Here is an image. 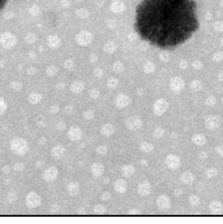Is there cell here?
<instances>
[{
    "label": "cell",
    "instance_id": "1",
    "mask_svg": "<svg viewBox=\"0 0 223 224\" xmlns=\"http://www.w3.org/2000/svg\"><path fill=\"white\" fill-rule=\"evenodd\" d=\"M198 26L194 0H142L136 9V32L162 49L185 43Z\"/></svg>",
    "mask_w": 223,
    "mask_h": 224
},
{
    "label": "cell",
    "instance_id": "2",
    "mask_svg": "<svg viewBox=\"0 0 223 224\" xmlns=\"http://www.w3.org/2000/svg\"><path fill=\"white\" fill-rule=\"evenodd\" d=\"M10 148L14 154L24 156L29 150L28 141L22 137H15L10 142Z\"/></svg>",
    "mask_w": 223,
    "mask_h": 224
},
{
    "label": "cell",
    "instance_id": "3",
    "mask_svg": "<svg viewBox=\"0 0 223 224\" xmlns=\"http://www.w3.org/2000/svg\"><path fill=\"white\" fill-rule=\"evenodd\" d=\"M25 203L29 209H33L42 204V197L35 192H31L26 197Z\"/></svg>",
    "mask_w": 223,
    "mask_h": 224
},
{
    "label": "cell",
    "instance_id": "4",
    "mask_svg": "<svg viewBox=\"0 0 223 224\" xmlns=\"http://www.w3.org/2000/svg\"><path fill=\"white\" fill-rule=\"evenodd\" d=\"M156 204L158 210L163 212H168L172 207L170 198L166 194H162L158 196Z\"/></svg>",
    "mask_w": 223,
    "mask_h": 224
},
{
    "label": "cell",
    "instance_id": "5",
    "mask_svg": "<svg viewBox=\"0 0 223 224\" xmlns=\"http://www.w3.org/2000/svg\"><path fill=\"white\" fill-rule=\"evenodd\" d=\"M222 120L220 116L209 115L205 120V126L207 129L214 130L218 128L221 125Z\"/></svg>",
    "mask_w": 223,
    "mask_h": 224
},
{
    "label": "cell",
    "instance_id": "6",
    "mask_svg": "<svg viewBox=\"0 0 223 224\" xmlns=\"http://www.w3.org/2000/svg\"><path fill=\"white\" fill-rule=\"evenodd\" d=\"M165 163L168 169L175 171L178 169L181 166V159L179 156L175 154H169L166 156Z\"/></svg>",
    "mask_w": 223,
    "mask_h": 224
},
{
    "label": "cell",
    "instance_id": "7",
    "mask_svg": "<svg viewBox=\"0 0 223 224\" xmlns=\"http://www.w3.org/2000/svg\"><path fill=\"white\" fill-rule=\"evenodd\" d=\"M59 171L58 168L55 166H51L45 170L43 177L45 181L50 182L54 181L58 178Z\"/></svg>",
    "mask_w": 223,
    "mask_h": 224
},
{
    "label": "cell",
    "instance_id": "8",
    "mask_svg": "<svg viewBox=\"0 0 223 224\" xmlns=\"http://www.w3.org/2000/svg\"><path fill=\"white\" fill-rule=\"evenodd\" d=\"M127 128L133 132H135L140 129L142 126L141 119L137 117H133L128 119L126 122Z\"/></svg>",
    "mask_w": 223,
    "mask_h": 224
},
{
    "label": "cell",
    "instance_id": "9",
    "mask_svg": "<svg viewBox=\"0 0 223 224\" xmlns=\"http://www.w3.org/2000/svg\"><path fill=\"white\" fill-rule=\"evenodd\" d=\"M209 210L213 215H221L223 213V204L220 201L213 200L209 204Z\"/></svg>",
    "mask_w": 223,
    "mask_h": 224
},
{
    "label": "cell",
    "instance_id": "10",
    "mask_svg": "<svg viewBox=\"0 0 223 224\" xmlns=\"http://www.w3.org/2000/svg\"><path fill=\"white\" fill-rule=\"evenodd\" d=\"M168 107V103L166 100L161 99L157 101L154 105V111L157 115L161 116L166 111Z\"/></svg>",
    "mask_w": 223,
    "mask_h": 224
},
{
    "label": "cell",
    "instance_id": "11",
    "mask_svg": "<svg viewBox=\"0 0 223 224\" xmlns=\"http://www.w3.org/2000/svg\"><path fill=\"white\" fill-rule=\"evenodd\" d=\"M82 137V129L78 126H72L68 132V137L72 141H78Z\"/></svg>",
    "mask_w": 223,
    "mask_h": 224
},
{
    "label": "cell",
    "instance_id": "12",
    "mask_svg": "<svg viewBox=\"0 0 223 224\" xmlns=\"http://www.w3.org/2000/svg\"><path fill=\"white\" fill-rule=\"evenodd\" d=\"M128 185L126 180L123 178H119L114 183V189L116 193L123 194L127 192Z\"/></svg>",
    "mask_w": 223,
    "mask_h": 224
},
{
    "label": "cell",
    "instance_id": "13",
    "mask_svg": "<svg viewBox=\"0 0 223 224\" xmlns=\"http://www.w3.org/2000/svg\"><path fill=\"white\" fill-rule=\"evenodd\" d=\"M152 192V185L149 181H144L138 186V193L140 196L149 195Z\"/></svg>",
    "mask_w": 223,
    "mask_h": 224
},
{
    "label": "cell",
    "instance_id": "14",
    "mask_svg": "<svg viewBox=\"0 0 223 224\" xmlns=\"http://www.w3.org/2000/svg\"><path fill=\"white\" fill-rule=\"evenodd\" d=\"M91 171L94 177L99 178L104 174V167L101 163L95 162L91 166Z\"/></svg>",
    "mask_w": 223,
    "mask_h": 224
},
{
    "label": "cell",
    "instance_id": "15",
    "mask_svg": "<svg viewBox=\"0 0 223 224\" xmlns=\"http://www.w3.org/2000/svg\"><path fill=\"white\" fill-rule=\"evenodd\" d=\"M181 181L183 184L190 185L193 183L196 179L195 175L190 171H185L181 174L180 177Z\"/></svg>",
    "mask_w": 223,
    "mask_h": 224
},
{
    "label": "cell",
    "instance_id": "16",
    "mask_svg": "<svg viewBox=\"0 0 223 224\" xmlns=\"http://www.w3.org/2000/svg\"><path fill=\"white\" fill-rule=\"evenodd\" d=\"M185 86L183 80L179 77L173 78L170 81V87L173 92H178L182 90Z\"/></svg>",
    "mask_w": 223,
    "mask_h": 224
},
{
    "label": "cell",
    "instance_id": "17",
    "mask_svg": "<svg viewBox=\"0 0 223 224\" xmlns=\"http://www.w3.org/2000/svg\"><path fill=\"white\" fill-rule=\"evenodd\" d=\"M192 143L198 147H203L206 144L207 142V137L203 134H194L191 139Z\"/></svg>",
    "mask_w": 223,
    "mask_h": 224
},
{
    "label": "cell",
    "instance_id": "18",
    "mask_svg": "<svg viewBox=\"0 0 223 224\" xmlns=\"http://www.w3.org/2000/svg\"><path fill=\"white\" fill-rule=\"evenodd\" d=\"M65 148L61 144H58L53 147L51 150V154L55 159H59L65 154Z\"/></svg>",
    "mask_w": 223,
    "mask_h": 224
},
{
    "label": "cell",
    "instance_id": "19",
    "mask_svg": "<svg viewBox=\"0 0 223 224\" xmlns=\"http://www.w3.org/2000/svg\"><path fill=\"white\" fill-rule=\"evenodd\" d=\"M80 186L79 183L77 182H72L69 183L67 186V192L69 193V195L71 196H74L77 195L79 191H80Z\"/></svg>",
    "mask_w": 223,
    "mask_h": 224
},
{
    "label": "cell",
    "instance_id": "20",
    "mask_svg": "<svg viewBox=\"0 0 223 224\" xmlns=\"http://www.w3.org/2000/svg\"><path fill=\"white\" fill-rule=\"evenodd\" d=\"M122 173L124 177L129 178L135 173V168L131 164H125L122 167Z\"/></svg>",
    "mask_w": 223,
    "mask_h": 224
},
{
    "label": "cell",
    "instance_id": "21",
    "mask_svg": "<svg viewBox=\"0 0 223 224\" xmlns=\"http://www.w3.org/2000/svg\"><path fill=\"white\" fill-rule=\"evenodd\" d=\"M115 133V128L110 124H107L104 125L103 128H101V133L102 135H103L106 137H110L114 135Z\"/></svg>",
    "mask_w": 223,
    "mask_h": 224
},
{
    "label": "cell",
    "instance_id": "22",
    "mask_svg": "<svg viewBox=\"0 0 223 224\" xmlns=\"http://www.w3.org/2000/svg\"><path fill=\"white\" fill-rule=\"evenodd\" d=\"M139 148L140 150L143 153H149L154 150L155 147L153 144L148 142H142L140 144Z\"/></svg>",
    "mask_w": 223,
    "mask_h": 224
},
{
    "label": "cell",
    "instance_id": "23",
    "mask_svg": "<svg viewBox=\"0 0 223 224\" xmlns=\"http://www.w3.org/2000/svg\"><path fill=\"white\" fill-rule=\"evenodd\" d=\"M130 103V99L127 96L122 95L118 97L117 99V104L120 107H124L127 106Z\"/></svg>",
    "mask_w": 223,
    "mask_h": 224
},
{
    "label": "cell",
    "instance_id": "24",
    "mask_svg": "<svg viewBox=\"0 0 223 224\" xmlns=\"http://www.w3.org/2000/svg\"><path fill=\"white\" fill-rule=\"evenodd\" d=\"M93 212L97 215H103L107 212V208L102 204H96L93 207Z\"/></svg>",
    "mask_w": 223,
    "mask_h": 224
},
{
    "label": "cell",
    "instance_id": "25",
    "mask_svg": "<svg viewBox=\"0 0 223 224\" xmlns=\"http://www.w3.org/2000/svg\"><path fill=\"white\" fill-rule=\"evenodd\" d=\"M188 203H189L192 207H197L200 203V199L199 196L193 193L191 194V195H190V196L188 197Z\"/></svg>",
    "mask_w": 223,
    "mask_h": 224
},
{
    "label": "cell",
    "instance_id": "26",
    "mask_svg": "<svg viewBox=\"0 0 223 224\" xmlns=\"http://www.w3.org/2000/svg\"><path fill=\"white\" fill-rule=\"evenodd\" d=\"M202 86L203 85L202 82L198 80H194L193 81H192L190 84L191 89L194 92H199L200 90H202Z\"/></svg>",
    "mask_w": 223,
    "mask_h": 224
},
{
    "label": "cell",
    "instance_id": "27",
    "mask_svg": "<svg viewBox=\"0 0 223 224\" xmlns=\"http://www.w3.org/2000/svg\"><path fill=\"white\" fill-rule=\"evenodd\" d=\"M218 174V171L217 168L211 167L208 168L206 172V177L208 178H213L216 177Z\"/></svg>",
    "mask_w": 223,
    "mask_h": 224
},
{
    "label": "cell",
    "instance_id": "28",
    "mask_svg": "<svg viewBox=\"0 0 223 224\" xmlns=\"http://www.w3.org/2000/svg\"><path fill=\"white\" fill-rule=\"evenodd\" d=\"M7 201L9 203H14V201H16L18 199V194L16 192L14 191H11L7 193Z\"/></svg>",
    "mask_w": 223,
    "mask_h": 224
},
{
    "label": "cell",
    "instance_id": "29",
    "mask_svg": "<svg viewBox=\"0 0 223 224\" xmlns=\"http://www.w3.org/2000/svg\"><path fill=\"white\" fill-rule=\"evenodd\" d=\"M165 133V130L162 128H157L153 131V136L156 139H159L164 136Z\"/></svg>",
    "mask_w": 223,
    "mask_h": 224
},
{
    "label": "cell",
    "instance_id": "30",
    "mask_svg": "<svg viewBox=\"0 0 223 224\" xmlns=\"http://www.w3.org/2000/svg\"><path fill=\"white\" fill-rule=\"evenodd\" d=\"M71 89L74 93L78 94V93H80L81 92L83 91V89H84V86H83V84H82L81 83H74V84L72 85Z\"/></svg>",
    "mask_w": 223,
    "mask_h": 224
},
{
    "label": "cell",
    "instance_id": "31",
    "mask_svg": "<svg viewBox=\"0 0 223 224\" xmlns=\"http://www.w3.org/2000/svg\"><path fill=\"white\" fill-rule=\"evenodd\" d=\"M26 168V165L22 162H17L14 164L13 170L17 172H20L24 171Z\"/></svg>",
    "mask_w": 223,
    "mask_h": 224
},
{
    "label": "cell",
    "instance_id": "32",
    "mask_svg": "<svg viewBox=\"0 0 223 224\" xmlns=\"http://www.w3.org/2000/svg\"><path fill=\"white\" fill-rule=\"evenodd\" d=\"M96 152L100 156H104L107 154L108 148L104 145H100L96 148Z\"/></svg>",
    "mask_w": 223,
    "mask_h": 224
},
{
    "label": "cell",
    "instance_id": "33",
    "mask_svg": "<svg viewBox=\"0 0 223 224\" xmlns=\"http://www.w3.org/2000/svg\"><path fill=\"white\" fill-rule=\"evenodd\" d=\"M217 103V99L215 98L214 96H209L208 98H207L205 103L207 106L209 107H213Z\"/></svg>",
    "mask_w": 223,
    "mask_h": 224
},
{
    "label": "cell",
    "instance_id": "34",
    "mask_svg": "<svg viewBox=\"0 0 223 224\" xmlns=\"http://www.w3.org/2000/svg\"><path fill=\"white\" fill-rule=\"evenodd\" d=\"M112 197V194L109 192H104L101 195V199L103 201H110Z\"/></svg>",
    "mask_w": 223,
    "mask_h": 224
},
{
    "label": "cell",
    "instance_id": "35",
    "mask_svg": "<svg viewBox=\"0 0 223 224\" xmlns=\"http://www.w3.org/2000/svg\"><path fill=\"white\" fill-rule=\"evenodd\" d=\"M140 214H141L140 211L137 208L130 209V210H128L127 212V214L131 215V216H137V215H140Z\"/></svg>",
    "mask_w": 223,
    "mask_h": 224
},
{
    "label": "cell",
    "instance_id": "36",
    "mask_svg": "<svg viewBox=\"0 0 223 224\" xmlns=\"http://www.w3.org/2000/svg\"><path fill=\"white\" fill-rule=\"evenodd\" d=\"M84 118L86 119V120H92V119L94 117V113L91 110H88L84 113Z\"/></svg>",
    "mask_w": 223,
    "mask_h": 224
},
{
    "label": "cell",
    "instance_id": "37",
    "mask_svg": "<svg viewBox=\"0 0 223 224\" xmlns=\"http://www.w3.org/2000/svg\"><path fill=\"white\" fill-rule=\"evenodd\" d=\"M215 152L219 156H223V144L221 145H218V146L216 147L215 148Z\"/></svg>",
    "mask_w": 223,
    "mask_h": 224
},
{
    "label": "cell",
    "instance_id": "38",
    "mask_svg": "<svg viewBox=\"0 0 223 224\" xmlns=\"http://www.w3.org/2000/svg\"><path fill=\"white\" fill-rule=\"evenodd\" d=\"M59 207L58 204H53L51 205L50 210L52 213H56V212H57L59 210Z\"/></svg>",
    "mask_w": 223,
    "mask_h": 224
},
{
    "label": "cell",
    "instance_id": "39",
    "mask_svg": "<svg viewBox=\"0 0 223 224\" xmlns=\"http://www.w3.org/2000/svg\"><path fill=\"white\" fill-rule=\"evenodd\" d=\"M2 171L3 174H8L11 172V167L8 165H5L2 167Z\"/></svg>",
    "mask_w": 223,
    "mask_h": 224
},
{
    "label": "cell",
    "instance_id": "40",
    "mask_svg": "<svg viewBox=\"0 0 223 224\" xmlns=\"http://www.w3.org/2000/svg\"><path fill=\"white\" fill-rule=\"evenodd\" d=\"M192 65H193L194 68L196 70H200L203 68V64L199 61H195L194 63H193Z\"/></svg>",
    "mask_w": 223,
    "mask_h": 224
},
{
    "label": "cell",
    "instance_id": "41",
    "mask_svg": "<svg viewBox=\"0 0 223 224\" xmlns=\"http://www.w3.org/2000/svg\"><path fill=\"white\" fill-rule=\"evenodd\" d=\"M207 157H208V154L206 152V151H200L199 152L198 154V158L200 159H206L207 158Z\"/></svg>",
    "mask_w": 223,
    "mask_h": 224
},
{
    "label": "cell",
    "instance_id": "42",
    "mask_svg": "<svg viewBox=\"0 0 223 224\" xmlns=\"http://www.w3.org/2000/svg\"><path fill=\"white\" fill-rule=\"evenodd\" d=\"M183 194V191L181 188H176L173 192V195L176 197H180Z\"/></svg>",
    "mask_w": 223,
    "mask_h": 224
},
{
    "label": "cell",
    "instance_id": "43",
    "mask_svg": "<svg viewBox=\"0 0 223 224\" xmlns=\"http://www.w3.org/2000/svg\"><path fill=\"white\" fill-rule=\"evenodd\" d=\"M117 85H118V81L115 79H112L108 82V86L111 88H114Z\"/></svg>",
    "mask_w": 223,
    "mask_h": 224
},
{
    "label": "cell",
    "instance_id": "44",
    "mask_svg": "<svg viewBox=\"0 0 223 224\" xmlns=\"http://www.w3.org/2000/svg\"><path fill=\"white\" fill-rule=\"evenodd\" d=\"M30 101L32 103H37L41 99V97L39 95H31V99Z\"/></svg>",
    "mask_w": 223,
    "mask_h": 224
},
{
    "label": "cell",
    "instance_id": "45",
    "mask_svg": "<svg viewBox=\"0 0 223 224\" xmlns=\"http://www.w3.org/2000/svg\"><path fill=\"white\" fill-rule=\"evenodd\" d=\"M47 143V139L44 136L41 137L38 141V143L40 145H44Z\"/></svg>",
    "mask_w": 223,
    "mask_h": 224
},
{
    "label": "cell",
    "instance_id": "46",
    "mask_svg": "<svg viewBox=\"0 0 223 224\" xmlns=\"http://www.w3.org/2000/svg\"><path fill=\"white\" fill-rule=\"evenodd\" d=\"M66 126L65 124L63 122H59V124L57 125V128L59 131H63L65 129Z\"/></svg>",
    "mask_w": 223,
    "mask_h": 224
},
{
    "label": "cell",
    "instance_id": "47",
    "mask_svg": "<svg viewBox=\"0 0 223 224\" xmlns=\"http://www.w3.org/2000/svg\"><path fill=\"white\" fill-rule=\"evenodd\" d=\"M215 28H216L217 30L219 31H222L223 30V23L222 22H218V23L215 24Z\"/></svg>",
    "mask_w": 223,
    "mask_h": 224
},
{
    "label": "cell",
    "instance_id": "48",
    "mask_svg": "<svg viewBox=\"0 0 223 224\" xmlns=\"http://www.w3.org/2000/svg\"><path fill=\"white\" fill-rule=\"evenodd\" d=\"M222 56H223V55L222 54V53H221V52H218V53H216L215 54L214 59H215V60L218 61V60H221V59L222 58Z\"/></svg>",
    "mask_w": 223,
    "mask_h": 224
},
{
    "label": "cell",
    "instance_id": "49",
    "mask_svg": "<svg viewBox=\"0 0 223 224\" xmlns=\"http://www.w3.org/2000/svg\"><path fill=\"white\" fill-rule=\"evenodd\" d=\"M35 167L37 168H38V169H41V168H42L43 166L44 165V162L43 161H41V160H39V161H37L35 163Z\"/></svg>",
    "mask_w": 223,
    "mask_h": 224
},
{
    "label": "cell",
    "instance_id": "50",
    "mask_svg": "<svg viewBox=\"0 0 223 224\" xmlns=\"http://www.w3.org/2000/svg\"><path fill=\"white\" fill-rule=\"evenodd\" d=\"M7 0H0V11L2 10L3 7H5Z\"/></svg>",
    "mask_w": 223,
    "mask_h": 224
},
{
    "label": "cell",
    "instance_id": "51",
    "mask_svg": "<svg viewBox=\"0 0 223 224\" xmlns=\"http://www.w3.org/2000/svg\"><path fill=\"white\" fill-rule=\"evenodd\" d=\"M90 95H92L93 98H96L98 96V93L95 90H92L90 92Z\"/></svg>",
    "mask_w": 223,
    "mask_h": 224
},
{
    "label": "cell",
    "instance_id": "52",
    "mask_svg": "<svg viewBox=\"0 0 223 224\" xmlns=\"http://www.w3.org/2000/svg\"><path fill=\"white\" fill-rule=\"evenodd\" d=\"M5 110V106L3 105V103H0V114L3 113Z\"/></svg>",
    "mask_w": 223,
    "mask_h": 224
},
{
    "label": "cell",
    "instance_id": "53",
    "mask_svg": "<svg viewBox=\"0 0 223 224\" xmlns=\"http://www.w3.org/2000/svg\"><path fill=\"white\" fill-rule=\"evenodd\" d=\"M218 80H220V81H223V71L221 72L220 73L218 74Z\"/></svg>",
    "mask_w": 223,
    "mask_h": 224
},
{
    "label": "cell",
    "instance_id": "54",
    "mask_svg": "<svg viewBox=\"0 0 223 224\" xmlns=\"http://www.w3.org/2000/svg\"><path fill=\"white\" fill-rule=\"evenodd\" d=\"M140 163L142 164V165H143V166H146V165H147V164H148V163H147V161L146 159H142Z\"/></svg>",
    "mask_w": 223,
    "mask_h": 224
},
{
    "label": "cell",
    "instance_id": "55",
    "mask_svg": "<svg viewBox=\"0 0 223 224\" xmlns=\"http://www.w3.org/2000/svg\"><path fill=\"white\" fill-rule=\"evenodd\" d=\"M109 182H110V179H109L108 177H107V178H106L104 179V181H103V182H104V184H108Z\"/></svg>",
    "mask_w": 223,
    "mask_h": 224
},
{
    "label": "cell",
    "instance_id": "56",
    "mask_svg": "<svg viewBox=\"0 0 223 224\" xmlns=\"http://www.w3.org/2000/svg\"><path fill=\"white\" fill-rule=\"evenodd\" d=\"M222 102L223 103V97H222Z\"/></svg>",
    "mask_w": 223,
    "mask_h": 224
},
{
    "label": "cell",
    "instance_id": "57",
    "mask_svg": "<svg viewBox=\"0 0 223 224\" xmlns=\"http://www.w3.org/2000/svg\"><path fill=\"white\" fill-rule=\"evenodd\" d=\"M222 44H223V39H222Z\"/></svg>",
    "mask_w": 223,
    "mask_h": 224
}]
</instances>
